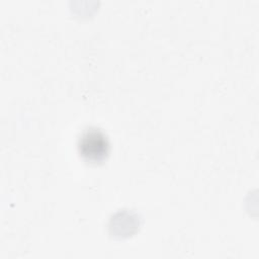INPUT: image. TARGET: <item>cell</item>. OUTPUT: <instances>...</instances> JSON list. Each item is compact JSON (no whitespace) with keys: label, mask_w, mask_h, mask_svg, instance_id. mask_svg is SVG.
Wrapping results in <instances>:
<instances>
[{"label":"cell","mask_w":259,"mask_h":259,"mask_svg":"<svg viewBox=\"0 0 259 259\" xmlns=\"http://www.w3.org/2000/svg\"><path fill=\"white\" fill-rule=\"evenodd\" d=\"M78 151L88 162H102L109 153V141L103 131L98 127L84 130L78 138Z\"/></svg>","instance_id":"obj_1"}]
</instances>
